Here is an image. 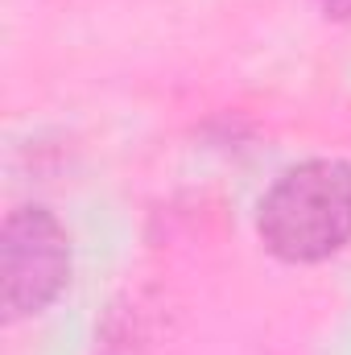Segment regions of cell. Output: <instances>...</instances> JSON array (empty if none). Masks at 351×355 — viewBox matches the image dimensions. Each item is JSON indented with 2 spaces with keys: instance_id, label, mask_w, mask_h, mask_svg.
Segmentation results:
<instances>
[{
  "instance_id": "1",
  "label": "cell",
  "mask_w": 351,
  "mask_h": 355,
  "mask_svg": "<svg viewBox=\"0 0 351 355\" xmlns=\"http://www.w3.org/2000/svg\"><path fill=\"white\" fill-rule=\"evenodd\" d=\"M261 240L273 257L310 265L351 240V166L302 162L261 202Z\"/></svg>"
},
{
  "instance_id": "2",
  "label": "cell",
  "mask_w": 351,
  "mask_h": 355,
  "mask_svg": "<svg viewBox=\"0 0 351 355\" xmlns=\"http://www.w3.org/2000/svg\"><path fill=\"white\" fill-rule=\"evenodd\" d=\"M71 277V240L46 207H21L0 232V297L8 318L46 310Z\"/></svg>"
},
{
  "instance_id": "3",
  "label": "cell",
  "mask_w": 351,
  "mask_h": 355,
  "mask_svg": "<svg viewBox=\"0 0 351 355\" xmlns=\"http://www.w3.org/2000/svg\"><path fill=\"white\" fill-rule=\"evenodd\" d=\"M327 8H331L335 17H348V12H351V0H327Z\"/></svg>"
}]
</instances>
